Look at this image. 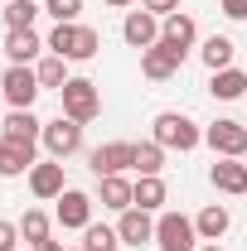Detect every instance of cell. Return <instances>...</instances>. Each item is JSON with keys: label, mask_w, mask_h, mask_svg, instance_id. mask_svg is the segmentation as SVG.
<instances>
[{"label": "cell", "mask_w": 247, "mask_h": 251, "mask_svg": "<svg viewBox=\"0 0 247 251\" xmlns=\"http://www.w3.org/2000/svg\"><path fill=\"white\" fill-rule=\"evenodd\" d=\"M49 53H59V58H68V63H88V58H97V49H102V34L93 29V25H54L49 29Z\"/></svg>", "instance_id": "obj_1"}, {"label": "cell", "mask_w": 247, "mask_h": 251, "mask_svg": "<svg viewBox=\"0 0 247 251\" xmlns=\"http://www.w3.org/2000/svg\"><path fill=\"white\" fill-rule=\"evenodd\" d=\"M151 140H155V145H165V150L189 155V150H199V145H204V130L189 121L185 111H160V116L151 121Z\"/></svg>", "instance_id": "obj_2"}, {"label": "cell", "mask_w": 247, "mask_h": 251, "mask_svg": "<svg viewBox=\"0 0 247 251\" xmlns=\"http://www.w3.org/2000/svg\"><path fill=\"white\" fill-rule=\"evenodd\" d=\"M59 101H63V116H73V121H83V126L102 116V92H97L93 77H68Z\"/></svg>", "instance_id": "obj_3"}, {"label": "cell", "mask_w": 247, "mask_h": 251, "mask_svg": "<svg viewBox=\"0 0 247 251\" xmlns=\"http://www.w3.org/2000/svg\"><path fill=\"white\" fill-rule=\"evenodd\" d=\"M155 247L160 251H199V227H194V218H185V213H160L155 218Z\"/></svg>", "instance_id": "obj_4"}, {"label": "cell", "mask_w": 247, "mask_h": 251, "mask_svg": "<svg viewBox=\"0 0 247 251\" xmlns=\"http://www.w3.org/2000/svg\"><path fill=\"white\" fill-rule=\"evenodd\" d=\"M0 92H5V101H10V111H30L44 87H39V73H34L30 63H10L5 77H0Z\"/></svg>", "instance_id": "obj_5"}, {"label": "cell", "mask_w": 247, "mask_h": 251, "mask_svg": "<svg viewBox=\"0 0 247 251\" xmlns=\"http://www.w3.org/2000/svg\"><path fill=\"white\" fill-rule=\"evenodd\" d=\"M44 150H49V159H73L78 150H83V121H73V116H54V121H44Z\"/></svg>", "instance_id": "obj_6"}, {"label": "cell", "mask_w": 247, "mask_h": 251, "mask_svg": "<svg viewBox=\"0 0 247 251\" xmlns=\"http://www.w3.org/2000/svg\"><path fill=\"white\" fill-rule=\"evenodd\" d=\"M204 145L214 150V159H243L247 155V126L223 116V121L204 126Z\"/></svg>", "instance_id": "obj_7"}, {"label": "cell", "mask_w": 247, "mask_h": 251, "mask_svg": "<svg viewBox=\"0 0 247 251\" xmlns=\"http://www.w3.org/2000/svg\"><path fill=\"white\" fill-rule=\"evenodd\" d=\"M88 164H93L97 179L102 174H126V169H136V145L131 140H107V145H97L88 155Z\"/></svg>", "instance_id": "obj_8"}, {"label": "cell", "mask_w": 247, "mask_h": 251, "mask_svg": "<svg viewBox=\"0 0 247 251\" xmlns=\"http://www.w3.org/2000/svg\"><path fill=\"white\" fill-rule=\"evenodd\" d=\"M63 232H83L88 222H93V198L83 193V188H63L59 193V213H54Z\"/></svg>", "instance_id": "obj_9"}, {"label": "cell", "mask_w": 247, "mask_h": 251, "mask_svg": "<svg viewBox=\"0 0 247 251\" xmlns=\"http://www.w3.org/2000/svg\"><path fill=\"white\" fill-rule=\"evenodd\" d=\"M117 237H122V247H155V218L146 208H126L117 218Z\"/></svg>", "instance_id": "obj_10"}, {"label": "cell", "mask_w": 247, "mask_h": 251, "mask_svg": "<svg viewBox=\"0 0 247 251\" xmlns=\"http://www.w3.org/2000/svg\"><path fill=\"white\" fill-rule=\"evenodd\" d=\"M39 155H34L30 140H5L0 135V179H20V174H30Z\"/></svg>", "instance_id": "obj_11"}, {"label": "cell", "mask_w": 247, "mask_h": 251, "mask_svg": "<svg viewBox=\"0 0 247 251\" xmlns=\"http://www.w3.org/2000/svg\"><path fill=\"white\" fill-rule=\"evenodd\" d=\"M180 63H185V53H175V49L160 39V44H151V49L141 53V73H146L151 82H165V77H175V73H180Z\"/></svg>", "instance_id": "obj_12"}, {"label": "cell", "mask_w": 247, "mask_h": 251, "mask_svg": "<svg viewBox=\"0 0 247 251\" xmlns=\"http://www.w3.org/2000/svg\"><path fill=\"white\" fill-rule=\"evenodd\" d=\"M122 39L131 44V49H141V53H146L151 44H160V20H155L151 10H131V15L122 20Z\"/></svg>", "instance_id": "obj_13"}, {"label": "cell", "mask_w": 247, "mask_h": 251, "mask_svg": "<svg viewBox=\"0 0 247 251\" xmlns=\"http://www.w3.org/2000/svg\"><path fill=\"white\" fill-rule=\"evenodd\" d=\"M160 39H165L175 53H185V58H189V49H194V39H199L194 15H180V10H175V15H165V20H160Z\"/></svg>", "instance_id": "obj_14"}, {"label": "cell", "mask_w": 247, "mask_h": 251, "mask_svg": "<svg viewBox=\"0 0 247 251\" xmlns=\"http://www.w3.org/2000/svg\"><path fill=\"white\" fill-rule=\"evenodd\" d=\"M97 198H102V208L126 213V208L136 203V184H131L126 174H102V179H97Z\"/></svg>", "instance_id": "obj_15"}, {"label": "cell", "mask_w": 247, "mask_h": 251, "mask_svg": "<svg viewBox=\"0 0 247 251\" xmlns=\"http://www.w3.org/2000/svg\"><path fill=\"white\" fill-rule=\"evenodd\" d=\"M209 184L218 193H233V198H243L247 193V164L243 159H214V169H209Z\"/></svg>", "instance_id": "obj_16"}, {"label": "cell", "mask_w": 247, "mask_h": 251, "mask_svg": "<svg viewBox=\"0 0 247 251\" xmlns=\"http://www.w3.org/2000/svg\"><path fill=\"white\" fill-rule=\"evenodd\" d=\"M63 188H68L63 184V159H39L30 169V193L34 198H59Z\"/></svg>", "instance_id": "obj_17"}, {"label": "cell", "mask_w": 247, "mask_h": 251, "mask_svg": "<svg viewBox=\"0 0 247 251\" xmlns=\"http://www.w3.org/2000/svg\"><path fill=\"white\" fill-rule=\"evenodd\" d=\"M44 49H49V44H44L34 29H10V34H5V58H10V63H34Z\"/></svg>", "instance_id": "obj_18"}, {"label": "cell", "mask_w": 247, "mask_h": 251, "mask_svg": "<svg viewBox=\"0 0 247 251\" xmlns=\"http://www.w3.org/2000/svg\"><path fill=\"white\" fill-rule=\"evenodd\" d=\"M209 92H214V101H238L247 92V68H218V73H209Z\"/></svg>", "instance_id": "obj_19"}, {"label": "cell", "mask_w": 247, "mask_h": 251, "mask_svg": "<svg viewBox=\"0 0 247 251\" xmlns=\"http://www.w3.org/2000/svg\"><path fill=\"white\" fill-rule=\"evenodd\" d=\"M165 198H170V188L160 174H141L136 179V203L131 208H146V213H165Z\"/></svg>", "instance_id": "obj_20"}, {"label": "cell", "mask_w": 247, "mask_h": 251, "mask_svg": "<svg viewBox=\"0 0 247 251\" xmlns=\"http://www.w3.org/2000/svg\"><path fill=\"white\" fill-rule=\"evenodd\" d=\"M0 135H5V140H30V145H39V135H44V121H39L34 111H10Z\"/></svg>", "instance_id": "obj_21"}, {"label": "cell", "mask_w": 247, "mask_h": 251, "mask_svg": "<svg viewBox=\"0 0 247 251\" xmlns=\"http://www.w3.org/2000/svg\"><path fill=\"white\" fill-rule=\"evenodd\" d=\"M194 227H199V242H218V237L233 227V213H228L223 203H209V208L194 218Z\"/></svg>", "instance_id": "obj_22"}, {"label": "cell", "mask_w": 247, "mask_h": 251, "mask_svg": "<svg viewBox=\"0 0 247 251\" xmlns=\"http://www.w3.org/2000/svg\"><path fill=\"white\" fill-rule=\"evenodd\" d=\"M34 73H39V87H44V92H63V82H68V58L44 53V58L34 63Z\"/></svg>", "instance_id": "obj_23"}, {"label": "cell", "mask_w": 247, "mask_h": 251, "mask_svg": "<svg viewBox=\"0 0 247 251\" xmlns=\"http://www.w3.org/2000/svg\"><path fill=\"white\" fill-rule=\"evenodd\" d=\"M233 39L228 34H214V39H204V49H199V58H204V68L209 73H218V68H233Z\"/></svg>", "instance_id": "obj_24"}, {"label": "cell", "mask_w": 247, "mask_h": 251, "mask_svg": "<svg viewBox=\"0 0 247 251\" xmlns=\"http://www.w3.org/2000/svg\"><path fill=\"white\" fill-rule=\"evenodd\" d=\"M49 237H54V218L39 213V208H25V218H20V242L39 247V242H49Z\"/></svg>", "instance_id": "obj_25"}, {"label": "cell", "mask_w": 247, "mask_h": 251, "mask_svg": "<svg viewBox=\"0 0 247 251\" xmlns=\"http://www.w3.org/2000/svg\"><path fill=\"white\" fill-rule=\"evenodd\" d=\"M39 10H44V0H10L5 5V29H34Z\"/></svg>", "instance_id": "obj_26"}, {"label": "cell", "mask_w": 247, "mask_h": 251, "mask_svg": "<svg viewBox=\"0 0 247 251\" xmlns=\"http://www.w3.org/2000/svg\"><path fill=\"white\" fill-rule=\"evenodd\" d=\"M117 247H122L117 227H102V222H88L83 227V251H117Z\"/></svg>", "instance_id": "obj_27"}, {"label": "cell", "mask_w": 247, "mask_h": 251, "mask_svg": "<svg viewBox=\"0 0 247 251\" xmlns=\"http://www.w3.org/2000/svg\"><path fill=\"white\" fill-rule=\"evenodd\" d=\"M160 169H165V145L141 140L136 145V174H160Z\"/></svg>", "instance_id": "obj_28"}, {"label": "cell", "mask_w": 247, "mask_h": 251, "mask_svg": "<svg viewBox=\"0 0 247 251\" xmlns=\"http://www.w3.org/2000/svg\"><path fill=\"white\" fill-rule=\"evenodd\" d=\"M44 15H54V25H73L83 15V0H44Z\"/></svg>", "instance_id": "obj_29"}, {"label": "cell", "mask_w": 247, "mask_h": 251, "mask_svg": "<svg viewBox=\"0 0 247 251\" xmlns=\"http://www.w3.org/2000/svg\"><path fill=\"white\" fill-rule=\"evenodd\" d=\"M15 247H20V222L0 218V251H15Z\"/></svg>", "instance_id": "obj_30"}, {"label": "cell", "mask_w": 247, "mask_h": 251, "mask_svg": "<svg viewBox=\"0 0 247 251\" xmlns=\"http://www.w3.org/2000/svg\"><path fill=\"white\" fill-rule=\"evenodd\" d=\"M141 10H151L155 20H165V15H175V10H180V0H141Z\"/></svg>", "instance_id": "obj_31"}, {"label": "cell", "mask_w": 247, "mask_h": 251, "mask_svg": "<svg viewBox=\"0 0 247 251\" xmlns=\"http://www.w3.org/2000/svg\"><path fill=\"white\" fill-rule=\"evenodd\" d=\"M218 10H223L228 20H247V0H218Z\"/></svg>", "instance_id": "obj_32"}, {"label": "cell", "mask_w": 247, "mask_h": 251, "mask_svg": "<svg viewBox=\"0 0 247 251\" xmlns=\"http://www.w3.org/2000/svg\"><path fill=\"white\" fill-rule=\"evenodd\" d=\"M34 251H63V247H59V242H54V237H49V242H39V247H34Z\"/></svg>", "instance_id": "obj_33"}, {"label": "cell", "mask_w": 247, "mask_h": 251, "mask_svg": "<svg viewBox=\"0 0 247 251\" xmlns=\"http://www.w3.org/2000/svg\"><path fill=\"white\" fill-rule=\"evenodd\" d=\"M199 251H223V247H218V242H199Z\"/></svg>", "instance_id": "obj_34"}, {"label": "cell", "mask_w": 247, "mask_h": 251, "mask_svg": "<svg viewBox=\"0 0 247 251\" xmlns=\"http://www.w3.org/2000/svg\"><path fill=\"white\" fill-rule=\"evenodd\" d=\"M107 5H112V10H126V5H131V0H107Z\"/></svg>", "instance_id": "obj_35"}, {"label": "cell", "mask_w": 247, "mask_h": 251, "mask_svg": "<svg viewBox=\"0 0 247 251\" xmlns=\"http://www.w3.org/2000/svg\"><path fill=\"white\" fill-rule=\"evenodd\" d=\"M0 101H5V92H0Z\"/></svg>", "instance_id": "obj_36"}, {"label": "cell", "mask_w": 247, "mask_h": 251, "mask_svg": "<svg viewBox=\"0 0 247 251\" xmlns=\"http://www.w3.org/2000/svg\"><path fill=\"white\" fill-rule=\"evenodd\" d=\"M73 251H83V247H73Z\"/></svg>", "instance_id": "obj_37"}]
</instances>
